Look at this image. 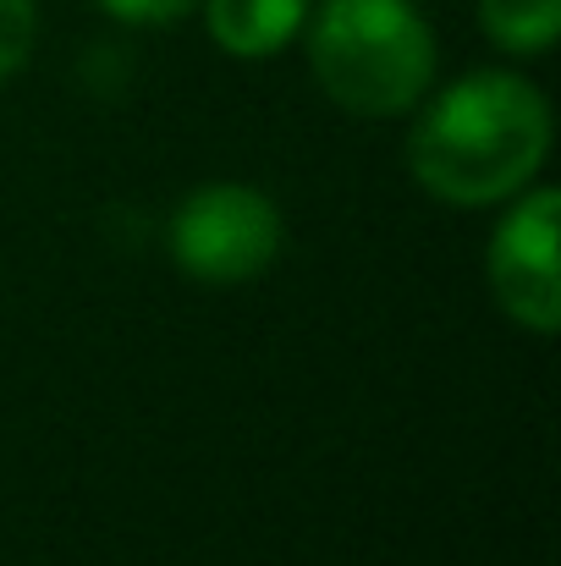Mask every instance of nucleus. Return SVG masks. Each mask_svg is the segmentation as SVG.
I'll list each match as a JSON object with an SVG mask.
<instances>
[{"label": "nucleus", "instance_id": "obj_1", "mask_svg": "<svg viewBox=\"0 0 561 566\" xmlns=\"http://www.w3.org/2000/svg\"><path fill=\"white\" fill-rule=\"evenodd\" d=\"M551 155V105L546 94L501 66L468 72L440 88L407 133L413 182L457 209L507 203L523 192Z\"/></svg>", "mask_w": 561, "mask_h": 566}, {"label": "nucleus", "instance_id": "obj_2", "mask_svg": "<svg viewBox=\"0 0 561 566\" xmlns=\"http://www.w3.org/2000/svg\"><path fill=\"white\" fill-rule=\"evenodd\" d=\"M320 88L353 116H407L435 83V33L413 0H325L309 28Z\"/></svg>", "mask_w": 561, "mask_h": 566}, {"label": "nucleus", "instance_id": "obj_3", "mask_svg": "<svg viewBox=\"0 0 561 566\" xmlns=\"http://www.w3.org/2000/svg\"><path fill=\"white\" fill-rule=\"evenodd\" d=\"M287 242V220L270 203V192L242 182H209L193 188L172 214V259L193 281L237 286L276 264Z\"/></svg>", "mask_w": 561, "mask_h": 566}, {"label": "nucleus", "instance_id": "obj_4", "mask_svg": "<svg viewBox=\"0 0 561 566\" xmlns=\"http://www.w3.org/2000/svg\"><path fill=\"white\" fill-rule=\"evenodd\" d=\"M518 203L501 214L490 237V286L512 325L529 336H557L561 325V270H557V188L512 192Z\"/></svg>", "mask_w": 561, "mask_h": 566}, {"label": "nucleus", "instance_id": "obj_5", "mask_svg": "<svg viewBox=\"0 0 561 566\" xmlns=\"http://www.w3.org/2000/svg\"><path fill=\"white\" fill-rule=\"evenodd\" d=\"M198 6H204L209 39L226 55L259 61V55H276L298 39L314 0H198Z\"/></svg>", "mask_w": 561, "mask_h": 566}, {"label": "nucleus", "instance_id": "obj_6", "mask_svg": "<svg viewBox=\"0 0 561 566\" xmlns=\"http://www.w3.org/2000/svg\"><path fill=\"white\" fill-rule=\"evenodd\" d=\"M490 44L512 55H546L561 33V0H479Z\"/></svg>", "mask_w": 561, "mask_h": 566}, {"label": "nucleus", "instance_id": "obj_7", "mask_svg": "<svg viewBox=\"0 0 561 566\" xmlns=\"http://www.w3.org/2000/svg\"><path fill=\"white\" fill-rule=\"evenodd\" d=\"M39 39V6L33 0H0V83H11Z\"/></svg>", "mask_w": 561, "mask_h": 566}, {"label": "nucleus", "instance_id": "obj_8", "mask_svg": "<svg viewBox=\"0 0 561 566\" xmlns=\"http://www.w3.org/2000/svg\"><path fill=\"white\" fill-rule=\"evenodd\" d=\"M198 0H100V11L105 17H116V22H133V28H160V22H177L187 17Z\"/></svg>", "mask_w": 561, "mask_h": 566}]
</instances>
